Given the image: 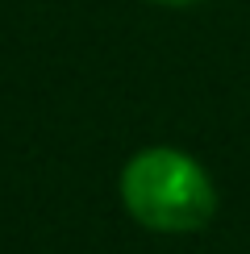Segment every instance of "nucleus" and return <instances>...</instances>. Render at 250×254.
Wrapping results in <instances>:
<instances>
[{
    "label": "nucleus",
    "mask_w": 250,
    "mask_h": 254,
    "mask_svg": "<svg viewBox=\"0 0 250 254\" xmlns=\"http://www.w3.org/2000/svg\"><path fill=\"white\" fill-rule=\"evenodd\" d=\"M121 204L154 234H192L217 213V188L192 154L150 146L121 171Z\"/></svg>",
    "instance_id": "1"
},
{
    "label": "nucleus",
    "mask_w": 250,
    "mask_h": 254,
    "mask_svg": "<svg viewBox=\"0 0 250 254\" xmlns=\"http://www.w3.org/2000/svg\"><path fill=\"white\" fill-rule=\"evenodd\" d=\"M154 4H175L180 8V4H196V0H154Z\"/></svg>",
    "instance_id": "2"
}]
</instances>
